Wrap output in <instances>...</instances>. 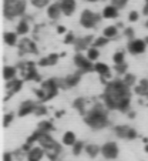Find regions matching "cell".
I'll return each instance as SVG.
<instances>
[{
  "label": "cell",
  "instance_id": "10",
  "mask_svg": "<svg viewBox=\"0 0 148 161\" xmlns=\"http://www.w3.org/2000/svg\"><path fill=\"white\" fill-rule=\"evenodd\" d=\"M118 154H120V150L115 141H107L104 146H101V155L107 160H115Z\"/></svg>",
  "mask_w": 148,
  "mask_h": 161
},
{
  "label": "cell",
  "instance_id": "22",
  "mask_svg": "<svg viewBox=\"0 0 148 161\" xmlns=\"http://www.w3.org/2000/svg\"><path fill=\"white\" fill-rule=\"evenodd\" d=\"M101 16H103L104 19H108V20H111V19H117L118 17V9L115 6H112V4H108V6L104 7Z\"/></svg>",
  "mask_w": 148,
  "mask_h": 161
},
{
  "label": "cell",
  "instance_id": "2",
  "mask_svg": "<svg viewBox=\"0 0 148 161\" xmlns=\"http://www.w3.org/2000/svg\"><path fill=\"white\" fill-rule=\"evenodd\" d=\"M84 121L87 125H90L94 130H100L108 125V108L106 104L97 103L85 113Z\"/></svg>",
  "mask_w": 148,
  "mask_h": 161
},
{
  "label": "cell",
  "instance_id": "23",
  "mask_svg": "<svg viewBox=\"0 0 148 161\" xmlns=\"http://www.w3.org/2000/svg\"><path fill=\"white\" fill-rule=\"evenodd\" d=\"M29 31H30V25H29V21L26 20V19H21V20L19 21L17 27H16V33H17L19 36H26Z\"/></svg>",
  "mask_w": 148,
  "mask_h": 161
},
{
  "label": "cell",
  "instance_id": "30",
  "mask_svg": "<svg viewBox=\"0 0 148 161\" xmlns=\"http://www.w3.org/2000/svg\"><path fill=\"white\" fill-rule=\"evenodd\" d=\"M73 107L76 110H79V113L81 114V116H85V100L84 98H81V97H79V98H76L74 100V103H73Z\"/></svg>",
  "mask_w": 148,
  "mask_h": 161
},
{
  "label": "cell",
  "instance_id": "5",
  "mask_svg": "<svg viewBox=\"0 0 148 161\" xmlns=\"http://www.w3.org/2000/svg\"><path fill=\"white\" fill-rule=\"evenodd\" d=\"M100 19L101 17L97 14V13L85 9V10H83L81 16H80V25H81L84 29H94L97 25H98Z\"/></svg>",
  "mask_w": 148,
  "mask_h": 161
},
{
  "label": "cell",
  "instance_id": "33",
  "mask_svg": "<svg viewBox=\"0 0 148 161\" xmlns=\"http://www.w3.org/2000/svg\"><path fill=\"white\" fill-rule=\"evenodd\" d=\"M112 61H114L115 66L125 63V56H124V52H115L114 54H112Z\"/></svg>",
  "mask_w": 148,
  "mask_h": 161
},
{
  "label": "cell",
  "instance_id": "15",
  "mask_svg": "<svg viewBox=\"0 0 148 161\" xmlns=\"http://www.w3.org/2000/svg\"><path fill=\"white\" fill-rule=\"evenodd\" d=\"M34 108H36V103L31 100H26L20 104L17 114H19V117H26V116H29V114H33Z\"/></svg>",
  "mask_w": 148,
  "mask_h": 161
},
{
  "label": "cell",
  "instance_id": "27",
  "mask_svg": "<svg viewBox=\"0 0 148 161\" xmlns=\"http://www.w3.org/2000/svg\"><path fill=\"white\" fill-rule=\"evenodd\" d=\"M17 36H19L17 33H13V31H6V33H4V36H3V40H4V43H6L7 46H12V47H13V46L19 44Z\"/></svg>",
  "mask_w": 148,
  "mask_h": 161
},
{
  "label": "cell",
  "instance_id": "4",
  "mask_svg": "<svg viewBox=\"0 0 148 161\" xmlns=\"http://www.w3.org/2000/svg\"><path fill=\"white\" fill-rule=\"evenodd\" d=\"M27 7V0H4L3 16L7 20H14L24 14Z\"/></svg>",
  "mask_w": 148,
  "mask_h": 161
},
{
  "label": "cell",
  "instance_id": "43",
  "mask_svg": "<svg viewBox=\"0 0 148 161\" xmlns=\"http://www.w3.org/2000/svg\"><path fill=\"white\" fill-rule=\"evenodd\" d=\"M138 19H140L138 12L133 10V12L128 13V21H131V23H135V21H138Z\"/></svg>",
  "mask_w": 148,
  "mask_h": 161
},
{
  "label": "cell",
  "instance_id": "52",
  "mask_svg": "<svg viewBox=\"0 0 148 161\" xmlns=\"http://www.w3.org/2000/svg\"><path fill=\"white\" fill-rule=\"evenodd\" d=\"M145 27H147V29H148V20H147V21H145Z\"/></svg>",
  "mask_w": 148,
  "mask_h": 161
},
{
  "label": "cell",
  "instance_id": "36",
  "mask_svg": "<svg viewBox=\"0 0 148 161\" xmlns=\"http://www.w3.org/2000/svg\"><path fill=\"white\" fill-rule=\"evenodd\" d=\"M108 42H110V40L107 39V37L100 36V37H97V39L94 40L93 46H94V47H97V49H98V47H104V46H106V44H108Z\"/></svg>",
  "mask_w": 148,
  "mask_h": 161
},
{
  "label": "cell",
  "instance_id": "35",
  "mask_svg": "<svg viewBox=\"0 0 148 161\" xmlns=\"http://www.w3.org/2000/svg\"><path fill=\"white\" fill-rule=\"evenodd\" d=\"M123 81H124L125 84L128 86V87H133V86L135 84L137 79H135V76H134V74H131V73H125V74H124V79H123Z\"/></svg>",
  "mask_w": 148,
  "mask_h": 161
},
{
  "label": "cell",
  "instance_id": "28",
  "mask_svg": "<svg viewBox=\"0 0 148 161\" xmlns=\"http://www.w3.org/2000/svg\"><path fill=\"white\" fill-rule=\"evenodd\" d=\"M135 93L140 96H145L148 97V80L142 79L141 81L138 83V86H135Z\"/></svg>",
  "mask_w": 148,
  "mask_h": 161
},
{
  "label": "cell",
  "instance_id": "38",
  "mask_svg": "<svg viewBox=\"0 0 148 161\" xmlns=\"http://www.w3.org/2000/svg\"><path fill=\"white\" fill-rule=\"evenodd\" d=\"M50 2H52V0H31V4H33L34 7H37V9H43V7H46L47 4H50Z\"/></svg>",
  "mask_w": 148,
  "mask_h": 161
},
{
  "label": "cell",
  "instance_id": "24",
  "mask_svg": "<svg viewBox=\"0 0 148 161\" xmlns=\"http://www.w3.org/2000/svg\"><path fill=\"white\" fill-rule=\"evenodd\" d=\"M77 143V137L76 134L73 133V131H66L63 134V144L67 147H73L74 144Z\"/></svg>",
  "mask_w": 148,
  "mask_h": 161
},
{
  "label": "cell",
  "instance_id": "26",
  "mask_svg": "<svg viewBox=\"0 0 148 161\" xmlns=\"http://www.w3.org/2000/svg\"><path fill=\"white\" fill-rule=\"evenodd\" d=\"M16 74H17V69L13 66H6L3 69V79L6 81H10V80L16 79Z\"/></svg>",
  "mask_w": 148,
  "mask_h": 161
},
{
  "label": "cell",
  "instance_id": "32",
  "mask_svg": "<svg viewBox=\"0 0 148 161\" xmlns=\"http://www.w3.org/2000/svg\"><path fill=\"white\" fill-rule=\"evenodd\" d=\"M85 56H87V57L94 63V61H97V58L100 57V52H98V49H97V47L91 46L90 49L87 50V54H85Z\"/></svg>",
  "mask_w": 148,
  "mask_h": 161
},
{
  "label": "cell",
  "instance_id": "42",
  "mask_svg": "<svg viewBox=\"0 0 148 161\" xmlns=\"http://www.w3.org/2000/svg\"><path fill=\"white\" fill-rule=\"evenodd\" d=\"M115 70H117V73H120V74H125L128 70V64L127 63L118 64V66H115Z\"/></svg>",
  "mask_w": 148,
  "mask_h": 161
},
{
  "label": "cell",
  "instance_id": "39",
  "mask_svg": "<svg viewBox=\"0 0 148 161\" xmlns=\"http://www.w3.org/2000/svg\"><path fill=\"white\" fill-rule=\"evenodd\" d=\"M127 3H128V0H111V4L117 7L118 10L124 9V7L127 6Z\"/></svg>",
  "mask_w": 148,
  "mask_h": 161
},
{
  "label": "cell",
  "instance_id": "13",
  "mask_svg": "<svg viewBox=\"0 0 148 161\" xmlns=\"http://www.w3.org/2000/svg\"><path fill=\"white\" fill-rule=\"evenodd\" d=\"M94 40H96V39H94L91 34H87V36L79 37L73 46H74V49H76L77 53H81L83 50H88V49H90L91 46H93Z\"/></svg>",
  "mask_w": 148,
  "mask_h": 161
},
{
  "label": "cell",
  "instance_id": "19",
  "mask_svg": "<svg viewBox=\"0 0 148 161\" xmlns=\"http://www.w3.org/2000/svg\"><path fill=\"white\" fill-rule=\"evenodd\" d=\"M83 74H84V73H83L81 70H79V71H76V73H73V74H70V76H67L66 79H63L66 88L74 87V86L79 84V81L81 80V76H83Z\"/></svg>",
  "mask_w": 148,
  "mask_h": 161
},
{
  "label": "cell",
  "instance_id": "11",
  "mask_svg": "<svg viewBox=\"0 0 148 161\" xmlns=\"http://www.w3.org/2000/svg\"><path fill=\"white\" fill-rule=\"evenodd\" d=\"M114 133L118 138H123V140H135L137 138V131L133 127H128V125H117L114 128Z\"/></svg>",
  "mask_w": 148,
  "mask_h": 161
},
{
  "label": "cell",
  "instance_id": "16",
  "mask_svg": "<svg viewBox=\"0 0 148 161\" xmlns=\"http://www.w3.org/2000/svg\"><path fill=\"white\" fill-rule=\"evenodd\" d=\"M46 154V150L41 146H34L27 153V161H41Z\"/></svg>",
  "mask_w": 148,
  "mask_h": 161
},
{
  "label": "cell",
  "instance_id": "21",
  "mask_svg": "<svg viewBox=\"0 0 148 161\" xmlns=\"http://www.w3.org/2000/svg\"><path fill=\"white\" fill-rule=\"evenodd\" d=\"M58 58H60V54L52 53V54H48V56H46V57L40 58L39 66H40V67H50V66H54V64L58 61Z\"/></svg>",
  "mask_w": 148,
  "mask_h": 161
},
{
  "label": "cell",
  "instance_id": "34",
  "mask_svg": "<svg viewBox=\"0 0 148 161\" xmlns=\"http://www.w3.org/2000/svg\"><path fill=\"white\" fill-rule=\"evenodd\" d=\"M71 148H73V154H74V155H80V154H81V153L85 150V144L83 143V141H79V140H77V143L74 144Z\"/></svg>",
  "mask_w": 148,
  "mask_h": 161
},
{
  "label": "cell",
  "instance_id": "47",
  "mask_svg": "<svg viewBox=\"0 0 148 161\" xmlns=\"http://www.w3.org/2000/svg\"><path fill=\"white\" fill-rule=\"evenodd\" d=\"M57 33H60V34L66 33V29H64L63 26H58V27H57Z\"/></svg>",
  "mask_w": 148,
  "mask_h": 161
},
{
  "label": "cell",
  "instance_id": "7",
  "mask_svg": "<svg viewBox=\"0 0 148 161\" xmlns=\"http://www.w3.org/2000/svg\"><path fill=\"white\" fill-rule=\"evenodd\" d=\"M41 88L46 93V101L54 98L58 94V90H60V86H58V80L56 79H48L46 81L41 83Z\"/></svg>",
  "mask_w": 148,
  "mask_h": 161
},
{
  "label": "cell",
  "instance_id": "51",
  "mask_svg": "<svg viewBox=\"0 0 148 161\" xmlns=\"http://www.w3.org/2000/svg\"><path fill=\"white\" fill-rule=\"evenodd\" d=\"M144 40H145V43H147V46H148V37H145Z\"/></svg>",
  "mask_w": 148,
  "mask_h": 161
},
{
  "label": "cell",
  "instance_id": "48",
  "mask_svg": "<svg viewBox=\"0 0 148 161\" xmlns=\"http://www.w3.org/2000/svg\"><path fill=\"white\" fill-rule=\"evenodd\" d=\"M134 116H135V114H134V111H130V113H128V117H130V119H134Z\"/></svg>",
  "mask_w": 148,
  "mask_h": 161
},
{
  "label": "cell",
  "instance_id": "8",
  "mask_svg": "<svg viewBox=\"0 0 148 161\" xmlns=\"http://www.w3.org/2000/svg\"><path fill=\"white\" fill-rule=\"evenodd\" d=\"M74 64L77 66L79 70H81L83 73H88V71H94V64L87 56H83L81 53H77L74 56Z\"/></svg>",
  "mask_w": 148,
  "mask_h": 161
},
{
  "label": "cell",
  "instance_id": "12",
  "mask_svg": "<svg viewBox=\"0 0 148 161\" xmlns=\"http://www.w3.org/2000/svg\"><path fill=\"white\" fill-rule=\"evenodd\" d=\"M127 50L134 56L142 54V53L147 50V43H145V40H142V39H133L128 42Z\"/></svg>",
  "mask_w": 148,
  "mask_h": 161
},
{
  "label": "cell",
  "instance_id": "46",
  "mask_svg": "<svg viewBox=\"0 0 148 161\" xmlns=\"http://www.w3.org/2000/svg\"><path fill=\"white\" fill-rule=\"evenodd\" d=\"M142 13L148 14V0H145V6H144V9H142Z\"/></svg>",
  "mask_w": 148,
  "mask_h": 161
},
{
  "label": "cell",
  "instance_id": "44",
  "mask_svg": "<svg viewBox=\"0 0 148 161\" xmlns=\"http://www.w3.org/2000/svg\"><path fill=\"white\" fill-rule=\"evenodd\" d=\"M124 34H125V37H127V39H130V40H133V39H135V31H134V29L133 27H127L124 30Z\"/></svg>",
  "mask_w": 148,
  "mask_h": 161
},
{
  "label": "cell",
  "instance_id": "40",
  "mask_svg": "<svg viewBox=\"0 0 148 161\" xmlns=\"http://www.w3.org/2000/svg\"><path fill=\"white\" fill-rule=\"evenodd\" d=\"M14 120V113H7L6 116H4V120H3V125L4 128H7L10 125V123Z\"/></svg>",
  "mask_w": 148,
  "mask_h": 161
},
{
  "label": "cell",
  "instance_id": "9",
  "mask_svg": "<svg viewBox=\"0 0 148 161\" xmlns=\"http://www.w3.org/2000/svg\"><path fill=\"white\" fill-rule=\"evenodd\" d=\"M17 46H19V53H20V56H23V54H37V53H39V49H37L36 43H34L33 40L27 39V37L21 39Z\"/></svg>",
  "mask_w": 148,
  "mask_h": 161
},
{
  "label": "cell",
  "instance_id": "20",
  "mask_svg": "<svg viewBox=\"0 0 148 161\" xmlns=\"http://www.w3.org/2000/svg\"><path fill=\"white\" fill-rule=\"evenodd\" d=\"M94 71L100 74L101 79H108L111 76V71H110V67L106 63H94Z\"/></svg>",
  "mask_w": 148,
  "mask_h": 161
},
{
  "label": "cell",
  "instance_id": "37",
  "mask_svg": "<svg viewBox=\"0 0 148 161\" xmlns=\"http://www.w3.org/2000/svg\"><path fill=\"white\" fill-rule=\"evenodd\" d=\"M33 114H36L37 117L46 116V114H47V107H46L44 104H36V108H34Z\"/></svg>",
  "mask_w": 148,
  "mask_h": 161
},
{
  "label": "cell",
  "instance_id": "18",
  "mask_svg": "<svg viewBox=\"0 0 148 161\" xmlns=\"http://www.w3.org/2000/svg\"><path fill=\"white\" fill-rule=\"evenodd\" d=\"M63 14V10H61L60 3H52L48 4L47 7V17L50 20H58Z\"/></svg>",
  "mask_w": 148,
  "mask_h": 161
},
{
  "label": "cell",
  "instance_id": "6",
  "mask_svg": "<svg viewBox=\"0 0 148 161\" xmlns=\"http://www.w3.org/2000/svg\"><path fill=\"white\" fill-rule=\"evenodd\" d=\"M19 67L21 69V74H23L24 80H34V81H40V76L36 70V64L31 63V61H24L20 63Z\"/></svg>",
  "mask_w": 148,
  "mask_h": 161
},
{
  "label": "cell",
  "instance_id": "3",
  "mask_svg": "<svg viewBox=\"0 0 148 161\" xmlns=\"http://www.w3.org/2000/svg\"><path fill=\"white\" fill-rule=\"evenodd\" d=\"M39 144L46 150V155L52 161H60L58 157L63 154V147L50 134H41V137L39 138Z\"/></svg>",
  "mask_w": 148,
  "mask_h": 161
},
{
  "label": "cell",
  "instance_id": "45",
  "mask_svg": "<svg viewBox=\"0 0 148 161\" xmlns=\"http://www.w3.org/2000/svg\"><path fill=\"white\" fill-rule=\"evenodd\" d=\"M13 160H14V155H13L12 153L7 151L3 154V161H13Z\"/></svg>",
  "mask_w": 148,
  "mask_h": 161
},
{
  "label": "cell",
  "instance_id": "29",
  "mask_svg": "<svg viewBox=\"0 0 148 161\" xmlns=\"http://www.w3.org/2000/svg\"><path fill=\"white\" fill-rule=\"evenodd\" d=\"M37 130L41 131L43 134H50L53 130H54V125H53L52 121H47V120H44V121H41L39 125H37Z\"/></svg>",
  "mask_w": 148,
  "mask_h": 161
},
{
  "label": "cell",
  "instance_id": "49",
  "mask_svg": "<svg viewBox=\"0 0 148 161\" xmlns=\"http://www.w3.org/2000/svg\"><path fill=\"white\" fill-rule=\"evenodd\" d=\"M145 153H148V144H145Z\"/></svg>",
  "mask_w": 148,
  "mask_h": 161
},
{
  "label": "cell",
  "instance_id": "41",
  "mask_svg": "<svg viewBox=\"0 0 148 161\" xmlns=\"http://www.w3.org/2000/svg\"><path fill=\"white\" fill-rule=\"evenodd\" d=\"M76 40H77V37L74 36V33H71V31H70V33H67L66 37H64V43H66V44H74V43H76Z\"/></svg>",
  "mask_w": 148,
  "mask_h": 161
},
{
  "label": "cell",
  "instance_id": "31",
  "mask_svg": "<svg viewBox=\"0 0 148 161\" xmlns=\"http://www.w3.org/2000/svg\"><path fill=\"white\" fill-rule=\"evenodd\" d=\"M117 34H118V29H117V26H107V27L103 30V36H104V37H107L108 40L114 39V37L117 36Z\"/></svg>",
  "mask_w": 148,
  "mask_h": 161
},
{
  "label": "cell",
  "instance_id": "25",
  "mask_svg": "<svg viewBox=\"0 0 148 161\" xmlns=\"http://www.w3.org/2000/svg\"><path fill=\"white\" fill-rule=\"evenodd\" d=\"M84 151L90 158H96L98 154H101V147H98L97 144H87Z\"/></svg>",
  "mask_w": 148,
  "mask_h": 161
},
{
  "label": "cell",
  "instance_id": "17",
  "mask_svg": "<svg viewBox=\"0 0 148 161\" xmlns=\"http://www.w3.org/2000/svg\"><path fill=\"white\" fill-rule=\"evenodd\" d=\"M58 3L61 6L63 14H66V16H73V13L76 12V9H77L76 0H58Z\"/></svg>",
  "mask_w": 148,
  "mask_h": 161
},
{
  "label": "cell",
  "instance_id": "1",
  "mask_svg": "<svg viewBox=\"0 0 148 161\" xmlns=\"http://www.w3.org/2000/svg\"><path fill=\"white\" fill-rule=\"evenodd\" d=\"M131 87H128L123 80H114L106 84L103 94L104 104L108 110H118L123 113L130 111L131 103Z\"/></svg>",
  "mask_w": 148,
  "mask_h": 161
},
{
  "label": "cell",
  "instance_id": "50",
  "mask_svg": "<svg viewBox=\"0 0 148 161\" xmlns=\"http://www.w3.org/2000/svg\"><path fill=\"white\" fill-rule=\"evenodd\" d=\"M87 2H90V3H94V2H97V0H87Z\"/></svg>",
  "mask_w": 148,
  "mask_h": 161
},
{
  "label": "cell",
  "instance_id": "14",
  "mask_svg": "<svg viewBox=\"0 0 148 161\" xmlns=\"http://www.w3.org/2000/svg\"><path fill=\"white\" fill-rule=\"evenodd\" d=\"M21 87H23V80L20 79H14V80H10V81L6 83V90L9 94L4 97V100H9L12 96H14L16 93H19V91L21 90Z\"/></svg>",
  "mask_w": 148,
  "mask_h": 161
}]
</instances>
